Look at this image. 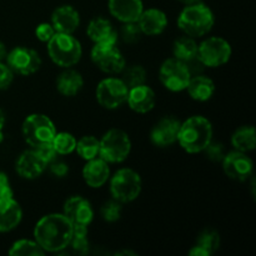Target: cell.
<instances>
[{
    "label": "cell",
    "instance_id": "1",
    "mask_svg": "<svg viewBox=\"0 0 256 256\" xmlns=\"http://www.w3.org/2000/svg\"><path fill=\"white\" fill-rule=\"evenodd\" d=\"M74 225L64 214L44 215L34 228V239L45 252H59L69 246Z\"/></svg>",
    "mask_w": 256,
    "mask_h": 256
},
{
    "label": "cell",
    "instance_id": "2",
    "mask_svg": "<svg viewBox=\"0 0 256 256\" xmlns=\"http://www.w3.org/2000/svg\"><path fill=\"white\" fill-rule=\"evenodd\" d=\"M212 122L202 115H195L182 122L176 142L189 154H199L212 142Z\"/></svg>",
    "mask_w": 256,
    "mask_h": 256
},
{
    "label": "cell",
    "instance_id": "3",
    "mask_svg": "<svg viewBox=\"0 0 256 256\" xmlns=\"http://www.w3.org/2000/svg\"><path fill=\"white\" fill-rule=\"evenodd\" d=\"M215 22L214 12L204 2L186 5L178 16V26L185 35L202 38L212 29Z\"/></svg>",
    "mask_w": 256,
    "mask_h": 256
},
{
    "label": "cell",
    "instance_id": "4",
    "mask_svg": "<svg viewBox=\"0 0 256 256\" xmlns=\"http://www.w3.org/2000/svg\"><path fill=\"white\" fill-rule=\"evenodd\" d=\"M48 54L54 64L62 68H72L80 62L82 48L72 34L55 32L48 42Z\"/></svg>",
    "mask_w": 256,
    "mask_h": 256
},
{
    "label": "cell",
    "instance_id": "5",
    "mask_svg": "<svg viewBox=\"0 0 256 256\" xmlns=\"http://www.w3.org/2000/svg\"><path fill=\"white\" fill-rule=\"evenodd\" d=\"M132 152L129 135L120 129H110L99 140V156L110 164L125 162Z\"/></svg>",
    "mask_w": 256,
    "mask_h": 256
},
{
    "label": "cell",
    "instance_id": "6",
    "mask_svg": "<svg viewBox=\"0 0 256 256\" xmlns=\"http://www.w3.org/2000/svg\"><path fill=\"white\" fill-rule=\"evenodd\" d=\"M142 178L130 168L119 169L110 180V192L112 199L122 204H128L138 199L142 192Z\"/></svg>",
    "mask_w": 256,
    "mask_h": 256
},
{
    "label": "cell",
    "instance_id": "7",
    "mask_svg": "<svg viewBox=\"0 0 256 256\" xmlns=\"http://www.w3.org/2000/svg\"><path fill=\"white\" fill-rule=\"evenodd\" d=\"M22 132L28 145L36 149L52 142L56 128L49 116L44 114H32L24 120Z\"/></svg>",
    "mask_w": 256,
    "mask_h": 256
},
{
    "label": "cell",
    "instance_id": "8",
    "mask_svg": "<svg viewBox=\"0 0 256 256\" xmlns=\"http://www.w3.org/2000/svg\"><path fill=\"white\" fill-rule=\"evenodd\" d=\"M232 45L220 36H210L198 45V58L208 68H219L232 58Z\"/></svg>",
    "mask_w": 256,
    "mask_h": 256
},
{
    "label": "cell",
    "instance_id": "9",
    "mask_svg": "<svg viewBox=\"0 0 256 256\" xmlns=\"http://www.w3.org/2000/svg\"><path fill=\"white\" fill-rule=\"evenodd\" d=\"M192 74L185 62L172 58L165 60L159 70V79L164 88L172 92H180L186 90Z\"/></svg>",
    "mask_w": 256,
    "mask_h": 256
},
{
    "label": "cell",
    "instance_id": "10",
    "mask_svg": "<svg viewBox=\"0 0 256 256\" xmlns=\"http://www.w3.org/2000/svg\"><path fill=\"white\" fill-rule=\"evenodd\" d=\"M129 88L119 78H105L96 86V100L102 108L109 110L122 106L128 98Z\"/></svg>",
    "mask_w": 256,
    "mask_h": 256
},
{
    "label": "cell",
    "instance_id": "11",
    "mask_svg": "<svg viewBox=\"0 0 256 256\" xmlns=\"http://www.w3.org/2000/svg\"><path fill=\"white\" fill-rule=\"evenodd\" d=\"M90 56L92 62L105 74H120L125 68L124 55L116 44H94Z\"/></svg>",
    "mask_w": 256,
    "mask_h": 256
},
{
    "label": "cell",
    "instance_id": "12",
    "mask_svg": "<svg viewBox=\"0 0 256 256\" xmlns=\"http://www.w3.org/2000/svg\"><path fill=\"white\" fill-rule=\"evenodd\" d=\"M6 65L19 75H32L36 72L42 66V58L28 46H16L6 52Z\"/></svg>",
    "mask_w": 256,
    "mask_h": 256
},
{
    "label": "cell",
    "instance_id": "13",
    "mask_svg": "<svg viewBox=\"0 0 256 256\" xmlns=\"http://www.w3.org/2000/svg\"><path fill=\"white\" fill-rule=\"evenodd\" d=\"M222 170L225 174L232 180L238 182H245L252 176L254 172V162L246 155V152L234 150L222 158Z\"/></svg>",
    "mask_w": 256,
    "mask_h": 256
},
{
    "label": "cell",
    "instance_id": "14",
    "mask_svg": "<svg viewBox=\"0 0 256 256\" xmlns=\"http://www.w3.org/2000/svg\"><path fill=\"white\" fill-rule=\"evenodd\" d=\"M182 122L175 116H164L154 125L150 132V140L159 148H166L176 142Z\"/></svg>",
    "mask_w": 256,
    "mask_h": 256
},
{
    "label": "cell",
    "instance_id": "15",
    "mask_svg": "<svg viewBox=\"0 0 256 256\" xmlns=\"http://www.w3.org/2000/svg\"><path fill=\"white\" fill-rule=\"evenodd\" d=\"M62 214L72 222V225L89 226L94 219V209L90 202L79 195L69 198L65 202Z\"/></svg>",
    "mask_w": 256,
    "mask_h": 256
},
{
    "label": "cell",
    "instance_id": "16",
    "mask_svg": "<svg viewBox=\"0 0 256 256\" xmlns=\"http://www.w3.org/2000/svg\"><path fill=\"white\" fill-rule=\"evenodd\" d=\"M48 164L35 149L25 150L15 162V170L22 179L34 180L39 178L46 169Z\"/></svg>",
    "mask_w": 256,
    "mask_h": 256
},
{
    "label": "cell",
    "instance_id": "17",
    "mask_svg": "<svg viewBox=\"0 0 256 256\" xmlns=\"http://www.w3.org/2000/svg\"><path fill=\"white\" fill-rule=\"evenodd\" d=\"M126 102L132 112L138 114H146L152 112L156 102V95L154 90L146 84L130 88L128 92Z\"/></svg>",
    "mask_w": 256,
    "mask_h": 256
},
{
    "label": "cell",
    "instance_id": "18",
    "mask_svg": "<svg viewBox=\"0 0 256 256\" xmlns=\"http://www.w3.org/2000/svg\"><path fill=\"white\" fill-rule=\"evenodd\" d=\"M52 25L56 32L72 34L80 25L79 12L72 5H62L52 12Z\"/></svg>",
    "mask_w": 256,
    "mask_h": 256
},
{
    "label": "cell",
    "instance_id": "19",
    "mask_svg": "<svg viewBox=\"0 0 256 256\" xmlns=\"http://www.w3.org/2000/svg\"><path fill=\"white\" fill-rule=\"evenodd\" d=\"M136 22L142 30V35L156 36L166 29L168 16L162 10L156 9V8H150V9L142 10Z\"/></svg>",
    "mask_w": 256,
    "mask_h": 256
},
{
    "label": "cell",
    "instance_id": "20",
    "mask_svg": "<svg viewBox=\"0 0 256 256\" xmlns=\"http://www.w3.org/2000/svg\"><path fill=\"white\" fill-rule=\"evenodd\" d=\"M108 6L110 14L122 24L138 22L144 10L142 0H109Z\"/></svg>",
    "mask_w": 256,
    "mask_h": 256
},
{
    "label": "cell",
    "instance_id": "21",
    "mask_svg": "<svg viewBox=\"0 0 256 256\" xmlns=\"http://www.w3.org/2000/svg\"><path fill=\"white\" fill-rule=\"evenodd\" d=\"M110 178L109 162L102 158H94L88 160L82 168V179L90 188H102Z\"/></svg>",
    "mask_w": 256,
    "mask_h": 256
},
{
    "label": "cell",
    "instance_id": "22",
    "mask_svg": "<svg viewBox=\"0 0 256 256\" xmlns=\"http://www.w3.org/2000/svg\"><path fill=\"white\" fill-rule=\"evenodd\" d=\"M86 34L94 44H116L118 32L112 22L104 18H94L86 28Z\"/></svg>",
    "mask_w": 256,
    "mask_h": 256
},
{
    "label": "cell",
    "instance_id": "23",
    "mask_svg": "<svg viewBox=\"0 0 256 256\" xmlns=\"http://www.w3.org/2000/svg\"><path fill=\"white\" fill-rule=\"evenodd\" d=\"M22 210L14 198H0V232H9L22 222Z\"/></svg>",
    "mask_w": 256,
    "mask_h": 256
},
{
    "label": "cell",
    "instance_id": "24",
    "mask_svg": "<svg viewBox=\"0 0 256 256\" xmlns=\"http://www.w3.org/2000/svg\"><path fill=\"white\" fill-rule=\"evenodd\" d=\"M186 90L192 100L204 102L212 99L214 95L215 82L206 75H192Z\"/></svg>",
    "mask_w": 256,
    "mask_h": 256
},
{
    "label": "cell",
    "instance_id": "25",
    "mask_svg": "<svg viewBox=\"0 0 256 256\" xmlns=\"http://www.w3.org/2000/svg\"><path fill=\"white\" fill-rule=\"evenodd\" d=\"M84 86V78L76 70L66 68L56 79V89L64 96H75Z\"/></svg>",
    "mask_w": 256,
    "mask_h": 256
},
{
    "label": "cell",
    "instance_id": "26",
    "mask_svg": "<svg viewBox=\"0 0 256 256\" xmlns=\"http://www.w3.org/2000/svg\"><path fill=\"white\" fill-rule=\"evenodd\" d=\"M172 55L175 59L185 64L195 59L198 56V44L194 38L188 36V35L178 38L172 44Z\"/></svg>",
    "mask_w": 256,
    "mask_h": 256
},
{
    "label": "cell",
    "instance_id": "27",
    "mask_svg": "<svg viewBox=\"0 0 256 256\" xmlns=\"http://www.w3.org/2000/svg\"><path fill=\"white\" fill-rule=\"evenodd\" d=\"M232 144L239 152H252L256 145L255 128L252 125H244L235 130L232 136Z\"/></svg>",
    "mask_w": 256,
    "mask_h": 256
},
{
    "label": "cell",
    "instance_id": "28",
    "mask_svg": "<svg viewBox=\"0 0 256 256\" xmlns=\"http://www.w3.org/2000/svg\"><path fill=\"white\" fill-rule=\"evenodd\" d=\"M75 150H76L78 155L86 162L94 159V158L99 156V139L92 135H85L78 140Z\"/></svg>",
    "mask_w": 256,
    "mask_h": 256
},
{
    "label": "cell",
    "instance_id": "29",
    "mask_svg": "<svg viewBox=\"0 0 256 256\" xmlns=\"http://www.w3.org/2000/svg\"><path fill=\"white\" fill-rule=\"evenodd\" d=\"M69 246L72 252L79 255H85L89 252V239H88V226L84 225H74L72 239Z\"/></svg>",
    "mask_w": 256,
    "mask_h": 256
},
{
    "label": "cell",
    "instance_id": "30",
    "mask_svg": "<svg viewBox=\"0 0 256 256\" xmlns=\"http://www.w3.org/2000/svg\"><path fill=\"white\" fill-rule=\"evenodd\" d=\"M44 250L40 248L36 242L28 239H22L15 242L9 250V255L12 256H42Z\"/></svg>",
    "mask_w": 256,
    "mask_h": 256
},
{
    "label": "cell",
    "instance_id": "31",
    "mask_svg": "<svg viewBox=\"0 0 256 256\" xmlns=\"http://www.w3.org/2000/svg\"><path fill=\"white\" fill-rule=\"evenodd\" d=\"M120 74L122 75V80L129 89L138 86V85L145 84V82H146V70L142 65H130L128 68L125 65Z\"/></svg>",
    "mask_w": 256,
    "mask_h": 256
},
{
    "label": "cell",
    "instance_id": "32",
    "mask_svg": "<svg viewBox=\"0 0 256 256\" xmlns=\"http://www.w3.org/2000/svg\"><path fill=\"white\" fill-rule=\"evenodd\" d=\"M55 152L58 155H69L72 152H75L76 146V139L72 134L66 132H56L52 142Z\"/></svg>",
    "mask_w": 256,
    "mask_h": 256
},
{
    "label": "cell",
    "instance_id": "33",
    "mask_svg": "<svg viewBox=\"0 0 256 256\" xmlns=\"http://www.w3.org/2000/svg\"><path fill=\"white\" fill-rule=\"evenodd\" d=\"M198 246L202 248L209 255H212L220 246L219 232L212 229H206L199 235L196 240Z\"/></svg>",
    "mask_w": 256,
    "mask_h": 256
},
{
    "label": "cell",
    "instance_id": "34",
    "mask_svg": "<svg viewBox=\"0 0 256 256\" xmlns=\"http://www.w3.org/2000/svg\"><path fill=\"white\" fill-rule=\"evenodd\" d=\"M122 212V204L118 200L112 199L105 202L100 209V215L108 222H115L120 219Z\"/></svg>",
    "mask_w": 256,
    "mask_h": 256
},
{
    "label": "cell",
    "instance_id": "35",
    "mask_svg": "<svg viewBox=\"0 0 256 256\" xmlns=\"http://www.w3.org/2000/svg\"><path fill=\"white\" fill-rule=\"evenodd\" d=\"M142 32L136 22H124V25L122 26V30H120V36L128 44H135V42H138L140 40V38H142Z\"/></svg>",
    "mask_w": 256,
    "mask_h": 256
},
{
    "label": "cell",
    "instance_id": "36",
    "mask_svg": "<svg viewBox=\"0 0 256 256\" xmlns=\"http://www.w3.org/2000/svg\"><path fill=\"white\" fill-rule=\"evenodd\" d=\"M205 155L212 162H222V158L225 156V148L222 142H210L209 145L204 149Z\"/></svg>",
    "mask_w": 256,
    "mask_h": 256
},
{
    "label": "cell",
    "instance_id": "37",
    "mask_svg": "<svg viewBox=\"0 0 256 256\" xmlns=\"http://www.w3.org/2000/svg\"><path fill=\"white\" fill-rule=\"evenodd\" d=\"M55 32H55L52 25L49 24V22H42V24L38 25L36 29H35V35H36L38 39L42 42H49Z\"/></svg>",
    "mask_w": 256,
    "mask_h": 256
},
{
    "label": "cell",
    "instance_id": "38",
    "mask_svg": "<svg viewBox=\"0 0 256 256\" xmlns=\"http://www.w3.org/2000/svg\"><path fill=\"white\" fill-rule=\"evenodd\" d=\"M14 79V72L4 62H0V90H5L10 86Z\"/></svg>",
    "mask_w": 256,
    "mask_h": 256
},
{
    "label": "cell",
    "instance_id": "39",
    "mask_svg": "<svg viewBox=\"0 0 256 256\" xmlns=\"http://www.w3.org/2000/svg\"><path fill=\"white\" fill-rule=\"evenodd\" d=\"M48 165H49V168H50V172H52V174L56 178L66 176L68 172H69L68 164H65V162H62V160L54 159L52 162H50Z\"/></svg>",
    "mask_w": 256,
    "mask_h": 256
},
{
    "label": "cell",
    "instance_id": "40",
    "mask_svg": "<svg viewBox=\"0 0 256 256\" xmlns=\"http://www.w3.org/2000/svg\"><path fill=\"white\" fill-rule=\"evenodd\" d=\"M38 152H39L40 156L42 158V159L46 162V164H49L50 162H52L54 159H56V152H55L54 146H52V142H49V144H45V145H42V146L36 148Z\"/></svg>",
    "mask_w": 256,
    "mask_h": 256
},
{
    "label": "cell",
    "instance_id": "41",
    "mask_svg": "<svg viewBox=\"0 0 256 256\" xmlns=\"http://www.w3.org/2000/svg\"><path fill=\"white\" fill-rule=\"evenodd\" d=\"M0 198H12L10 180L8 175L2 172H0Z\"/></svg>",
    "mask_w": 256,
    "mask_h": 256
},
{
    "label": "cell",
    "instance_id": "42",
    "mask_svg": "<svg viewBox=\"0 0 256 256\" xmlns=\"http://www.w3.org/2000/svg\"><path fill=\"white\" fill-rule=\"evenodd\" d=\"M189 255L190 256H210L204 249H202V248L198 246V245H194V246L190 249Z\"/></svg>",
    "mask_w": 256,
    "mask_h": 256
},
{
    "label": "cell",
    "instance_id": "43",
    "mask_svg": "<svg viewBox=\"0 0 256 256\" xmlns=\"http://www.w3.org/2000/svg\"><path fill=\"white\" fill-rule=\"evenodd\" d=\"M5 58H6V48H5V45L0 42V62H4Z\"/></svg>",
    "mask_w": 256,
    "mask_h": 256
},
{
    "label": "cell",
    "instance_id": "44",
    "mask_svg": "<svg viewBox=\"0 0 256 256\" xmlns=\"http://www.w3.org/2000/svg\"><path fill=\"white\" fill-rule=\"evenodd\" d=\"M179 2H182V4H184L185 6L186 5H192V4H196V2H200L202 0H178Z\"/></svg>",
    "mask_w": 256,
    "mask_h": 256
},
{
    "label": "cell",
    "instance_id": "45",
    "mask_svg": "<svg viewBox=\"0 0 256 256\" xmlns=\"http://www.w3.org/2000/svg\"><path fill=\"white\" fill-rule=\"evenodd\" d=\"M4 122H5L4 112H2V109H0V132H2V128H4Z\"/></svg>",
    "mask_w": 256,
    "mask_h": 256
}]
</instances>
